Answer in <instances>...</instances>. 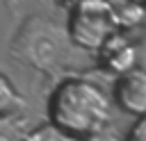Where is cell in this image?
<instances>
[{
	"label": "cell",
	"mask_w": 146,
	"mask_h": 141,
	"mask_svg": "<svg viewBox=\"0 0 146 141\" xmlns=\"http://www.w3.org/2000/svg\"><path fill=\"white\" fill-rule=\"evenodd\" d=\"M100 59H103L105 68L112 70L116 77L128 73V70H132V68H137V50L121 32L114 34L105 43V48L100 50Z\"/></svg>",
	"instance_id": "277c9868"
},
{
	"label": "cell",
	"mask_w": 146,
	"mask_h": 141,
	"mask_svg": "<svg viewBox=\"0 0 146 141\" xmlns=\"http://www.w3.org/2000/svg\"><path fill=\"white\" fill-rule=\"evenodd\" d=\"M23 107V96L16 89V84L0 73V121L11 118L14 114H18V109Z\"/></svg>",
	"instance_id": "5b68a950"
},
{
	"label": "cell",
	"mask_w": 146,
	"mask_h": 141,
	"mask_svg": "<svg viewBox=\"0 0 146 141\" xmlns=\"http://www.w3.org/2000/svg\"><path fill=\"white\" fill-rule=\"evenodd\" d=\"M137 2H141V5H146V0H137Z\"/></svg>",
	"instance_id": "8fae6325"
},
{
	"label": "cell",
	"mask_w": 146,
	"mask_h": 141,
	"mask_svg": "<svg viewBox=\"0 0 146 141\" xmlns=\"http://www.w3.org/2000/svg\"><path fill=\"white\" fill-rule=\"evenodd\" d=\"M112 100L121 111L135 118H144L146 116V68L137 66L119 75L112 86Z\"/></svg>",
	"instance_id": "3957f363"
},
{
	"label": "cell",
	"mask_w": 146,
	"mask_h": 141,
	"mask_svg": "<svg viewBox=\"0 0 146 141\" xmlns=\"http://www.w3.org/2000/svg\"><path fill=\"white\" fill-rule=\"evenodd\" d=\"M112 7H114V18H116L119 30L135 27L144 18V5L137 0H114Z\"/></svg>",
	"instance_id": "8992f818"
},
{
	"label": "cell",
	"mask_w": 146,
	"mask_h": 141,
	"mask_svg": "<svg viewBox=\"0 0 146 141\" xmlns=\"http://www.w3.org/2000/svg\"><path fill=\"white\" fill-rule=\"evenodd\" d=\"M78 141H125V139H121L114 130L105 127V130H100V132H96V134H91L87 139H78Z\"/></svg>",
	"instance_id": "9c48e42d"
},
{
	"label": "cell",
	"mask_w": 146,
	"mask_h": 141,
	"mask_svg": "<svg viewBox=\"0 0 146 141\" xmlns=\"http://www.w3.org/2000/svg\"><path fill=\"white\" fill-rule=\"evenodd\" d=\"M112 96L87 77L62 80L48 98V123L73 139H87L107 127Z\"/></svg>",
	"instance_id": "6da1fadb"
},
{
	"label": "cell",
	"mask_w": 146,
	"mask_h": 141,
	"mask_svg": "<svg viewBox=\"0 0 146 141\" xmlns=\"http://www.w3.org/2000/svg\"><path fill=\"white\" fill-rule=\"evenodd\" d=\"M71 2H73V5H75V2H107V5H112L114 0H71Z\"/></svg>",
	"instance_id": "30bf717a"
},
{
	"label": "cell",
	"mask_w": 146,
	"mask_h": 141,
	"mask_svg": "<svg viewBox=\"0 0 146 141\" xmlns=\"http://www.w3.org/2000/svg\"><path fill=\"white\" fill-rule=\"evenodd\" d=\"M68 41L80 50H103L105 43L119 34L114 7L107 2H75L68 14Z\"/></svg>",
	"instance_id": "7a4b0ae2"
},
{
	"label": "cell",
	"mask_w": 146,
	"mask_h": 141,
	"mask_svg": "<svg viewBox=\"0 0 146 141\" xmlns=\"http://www.w3.org/2000/svg\"><path fill=\"white\" fill-rule=\"evenodd\" d=\"M125 141H146V116L137 118V123L132 125V130L125 136Z\"/></svg>",
	"instance_id": "ba28073f"
},
{
	"label": "cell",
	"mask_w": 146,
	"mask_h": 141,
	"mask_svg": "<svg viewBox=\"0 0 146 141\" xmlns=\"http://www.w3.org/2000/svg\"><path fill=\"white\" fill-rule=\"evenodd\" d=\"M27 141H78V139L64 134L62 130H57L55 125L48 123L46 127H39L36 132H32V134L27 136Z\"/></svg>",
	"instance_id": "52a82bcc"
}]
</instances>
